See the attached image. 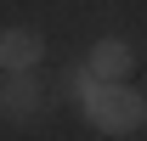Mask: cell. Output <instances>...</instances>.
Returning <instances> with one entry per match:
<instances>
[{
  "instance_id": "obj_5",
  "label": "cell",
  "mask_w": 147,
  "mask_h": 141,
  "mask_svg": "<svg viewBox=\"0 0 147 141\" xmlns=\"http://www.w3.org/2000/svg\"><path fill=\"white\" fill-rule=\"evenodd\" d=\"M91 85H96V73L85 68V62H68V68L57 73V90H51V102H74V107H79V96H85Z\"/></svg>"
},
{
  "instance_id": "obj_3",
  "label": "cell",
  "mask_w": 147,
  "mask_h": 141,
  "mask_svg": "<svg viewBox=\"0 0 147 141\" xmlns=\"http://www.w3.org/2000/svg\"><path fill=\"white\" fill-rule=\"evenodd\" d=\"M45 62V34L40 28H0V68L6 73H34Z\"/></svg>"
},
{
  "instance_id": "obj_6",
  "label": "cell",
  "mask_w": 147,
  "mask_h": 141,
  "mask_svg": "<svg viewBox=\"0 0 147 141\" xmlns=\"http://www.w3.org/2000/svg\"><path fill=\"white\" fill-rule=\"evenodd\" d=\"M0 79H6V68H0Z\"/></svg>"
},
{
  "instance_id": "obj_1",
  "label": "cell",
  "mask_w": 147,
  "mask_h": 141,
  "mask_svg": "<svg viewBox=\"0 0 147 141\" xmlns=\"http://www.w3.org/2000/svg\"><path fill=\"white\" fill-rule=\"evenodd\" d=\"M79 119L102 130V136H130L147 124V96L130 79H96L85 96H79Z\"/></svg>"
},
{
  "instance_id": "obj_4",
  "label": "cell",
  "mask_w": 147,
  "mask_h": 141,
  "mask_svg": "<svg viewBox=\"0 0 147 141\" xmlns=\"http://www.w3.org/2000/svg\"><path fill=\"white\" fill-rule=\"evenodd\" d=\"M85 68H91L96 79H130V73H136V51H130V40L108 34V40H96V45H91Z\"/></svg>"
},
{
  "instance_id": "obj_2",
  "label": "cell",
  "mask_w": 147,
  "mask_h": 141,
  "mask_svg": "<svg viewBox=\"0 0 147 141\" xmlns=\"http://www.w3.org/2000/svg\"><path fill=\"white\" fill-rule=\"evenodd\" d=\"M51 113V90L40 85L34 73H6L0 79V119L17 124V130H28V124H40Z\"/></svg>"
}]
</instances>
